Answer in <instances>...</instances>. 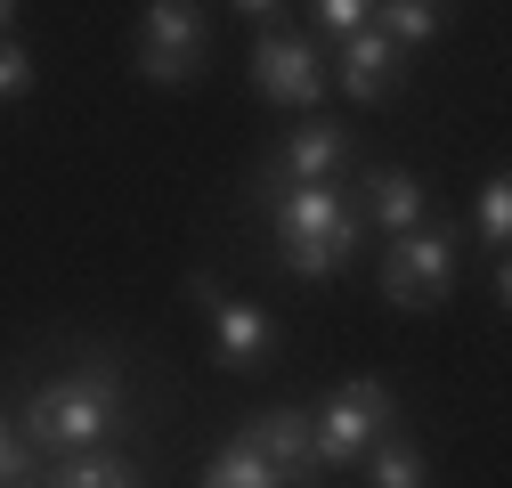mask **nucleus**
Masks as SVG:
<instances>
[{"label": "nucleus", "mask_w": 512, "mask_h": 488, "mask_svg": "<svg viewBox=\"0 0 512 488\" xmlns=\"http://www.w3.org/2000/svg\"><path fill=\"white\" fill-rule=\"evenodd\" d=\"M366 220H382L391 236L415 228V220H423V179H415V171H374V179H366Z\"/></svg>", "instance_id": "11"}, {"label": "nucleus", "mask_w": 512, "mask_h": 488, "mask_svg": "<svg viewBox=\"0 0 512 488\" xmlns=\"http://www.w3.org/2000/svg\"><path fill=\"white\" fill-rule=\"evenodd\" d=\"M374 480H382V488H415V480H423V448H415V440H382V448H374Z\"/></svg>", "instance_id": "15"}, {"label": "nucleus", "mask_w": 512, "mask_h": 488, "mask_svg": "<svg viewBox=\"0 0 512 488\" xmlns=\"http://www.w3.org/2000/svg\"><path fill=\"white\" fill-rule=\"evenodd\" d=\"M261 204H269V236H277V261L293 277H334L358 236H366V212H350L334 196V179H285V171H261Z\"/></svg>", "instance_id": "1"}, {"label": "nucleus", "mask_w": 512, "mask_h": 488, "mask_svg": "<svg viewBox=\"0 0 512 488\" xmlns=\"http://www.w3.org/2000/svg\"><path fill=\"white\" fill-rule=\"evenodd\" d=\"M480 236H488V244L512 236V188H504V179H488V188H480Z\"/></svg>", "instance_id": "16"}, {"label": "nucleus", "mask_w": 512, "mask_h": 488, "mask_svg": "<svg viewBox=\"0 0 512 488\" xmlns=\"http://www.w3.org/2000/svg\"><path fill=\"white\" fill-rule=\"evenodd\" d=\"M25 90H33V57L0 33V98H25Z\"/></svg>", "instance_id": "17"}, {"label": "nucleus", "mask_w": 512, "mask_h": 488, "mask_svg": "<svg viewBox=\"0 0 512 488\" xmlns=\"http://www.w3.org/2000/svg\"><path fill=\"white\" fill-rule=\"evenodd\" d=\"M196 66H204V17L187 9V0H155V9L139 17V74L179 90Z\"/></svg>", "instance_id": "6"}, {"label": "nucleus", "mask_w": 512, "mask_h": 488, "mask_svg": "<svg viewBox=\"0 0 512 488\" xmlns=\"http://www.w3.org/2000/svg\"><path fill=\"white\" fill-rule=\"evenodd\" d=\"M204 480H212V488H269V480H277V464L252 448V432H236V440L204 464Z\"/></svg>", "instance_id": "13"}, {"label": "nucleus", "mask_w": 512, "mask_h": 488, "mask_svg": "<svg viewBox=\"0 0 512 488\" xmlns=\"http://www.w3.org/2000/svg\"><path fill=\"white\" fill-rule=\"evenodd\" d=\"M252 448L277 464V480H309L317 472V440H309V415L301 407H269L261 423H252Z\"/></svg>", "instance_id": "9"}, {"label": "nucleus", "mask_w": 512, "mask_h": 488, "mask_svg": "<svg viewBox=\"0 0 512 488\" xmlns=\"http://www.w3.org/2000/svg\"><path fill=\"white\" fill-rule=\"evenodd\" d=\"M447 285H456V236L447 228H399L391 236V261H382V301L391 310H439Z\"/></svg>", "instance_id": "3"}, {"label": "nucleus", "mask_w": 512, "mask_h": 488, "mask_svg": "<svg viewBox=\"0 0 512 488\" xmlns=\"http://www.w3.org/2000/svg\"><path fill=\"white\" fill-rule=\"evenodd\" d=\"M391 74H399V41L382 33V25H350L342 33V98L374 106L382 90H391Z\"/></svg>", "instance_id": "8"}, {"label": "nucleus", "mask_w": 512, "mask_h": 488, "mask_svg": "<svg viewBox=\"0 0 512 488\" xmlns=\"http://www.w3.org/2000/svg\"><path fill=\"white\" fill-rule=\"evenodd\" d=\"M9 25H17V0H0V33H9Z\"/></svg>", "instance_id": "21"}, {"label": "nucleus", "mask_w": 512, "mask_h": 488, "mask_svg": "<svg viewBox=\"0 0 512 488\" xmlns=\"http://www.w3.org/2000/svg\"><path fill=\"white\" fill-rule=\"evenodd\" d=\"M382 423H391V383H382V375H350V383L326 399V415L309 423L317 464H350V456H366Z\"/></svg>", "instance_id": "5"}, {"label": "nucleus", "mask_w": 512, "mask_h": 488, "mask_svg": "<svg viewBox=\"0 0 512 488\" xmlns=\"http://www.w3.org/2000/svg\"><path fill=\"white\" fill-rule=\"evenodd\" d=\"M9 480H33V448L9 432V423H0V488H9Z\"/></svg>", "instance_id": "19"}, {"label": "nucleus", "mask_w": 512, "mask_h": 488, "mask_svg": "<svg viewBox=\"0 0 512 488\" xmlns=\"http://www.w3.org/2000/svg\"><path fill=\"white\" fill-rule=\"evenodd\" d=\"M236 9H244V17H277L285 0H236Z\"/></svg>", "instance_id": "20"}, {"label": "nucleus", "mask_w": 512, "mask_h": 488, "mask_svg": "<svg viewBox=\"0 0 512 488\" xmlns=\"http://www.w3.org/2000/svg\"><path fill=\"white\" fill-rule=\"evenodd\" d=\"M187 293H196V310L212 318V350H220L228 375H252V366L277 358V318L261 310V301H236L220 277H196Z\"/></svg>", "instance_id": "4"}, {"label": "nucleus", "mask_w": 512, "mask_h": 488, "mask_svg": "<svg viewBox=\"0 0 512 488\" xmlns=\"http://www.w3.org/2000/svg\"><path fill=\"white\" fill-rule=\"evenodd\" d=\"M342 155H350V131H342V122H301L269 171H285V179H334Z\"/></svg>", "instance_id": "10"}, {"label": "nucleus", "mask_w": 512, "mask_h": 488, "mask_svg": "<svg viewBox=\"0 0 512 488\" xmlns=\"http://www.w3.org/2000/svg\"><path fill=\"white\" fill-rule=\"evenodd\" d=\"M122 423V366L114 350H90L74 375L57 383H33L25 391V448H90L98 432H114Z\"/></svg>", "instance_id": "2"}, {"label": "nucleus", "mask_w": 512, "mask_h": 488, "mask_svg": "<svg viewBox=\"0 0 512 488\" xmlns=\"http://www.w3.org/2000/svg\"><path fill=\"white\" fill-rule=\"evenodd\" d=\"M309 9H317V25H326V33H350V25L374 17V0H309Z\"/></svg>", "instance_id": "18"}, {"label": "nucleus", "mask_w": 512, "mask_h": 488, "mask_svg": "<svg viewBox=\"0 0 512 488\" xmlns=\"http://www.w3.org/2000/svg\"><path fill=\"white\" fill-rule=\"evenodd\" d=\"M252 90H261L269 106H317V90H326V57H317L301 33L269 25L261 41H252Z\"/></svg>", "instance_id": "7"}, {"label": "nucleus", "mask_w": 512, "mask_h": 488, "mask_svg": "<svg viewBox=\"0 0 512 488\" xmlns=\"http://www.w3.org/2000/svg\"><path fill=\"white\" fill-rule=\"evenodd\" d=\"M41 480H57V488H114V480H139V472H131V456H114V448H66L57 472H41Z\"/></svg>", "instance_id": "12"}, {"label": "nucleus", "mask_w": 512, "mask_h": 488, "mask_svg": "<svg viewBox=\"0 0 512 488\" xmlns=\"http://www.w3.org/2000/svg\"><path fill=\"white\" fill-rule=\"evenodd\" d=\"M439 9H447V0H382V33H391L399 49H423L431 33H439Z\"/></svg>", "instance_id": "14"}]
</instances>
